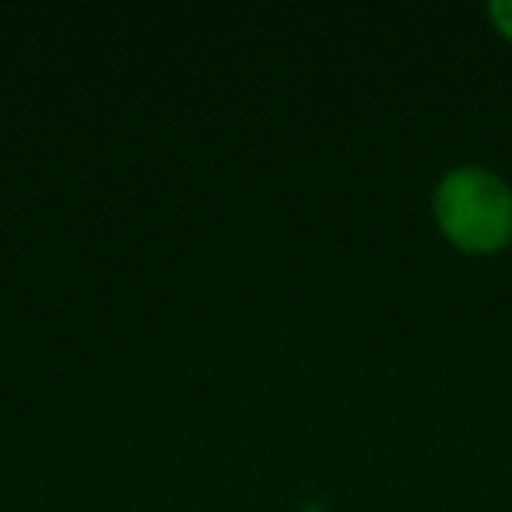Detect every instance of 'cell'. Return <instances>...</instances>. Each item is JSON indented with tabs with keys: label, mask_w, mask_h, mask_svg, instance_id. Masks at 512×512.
<instances>
[{
	"label": "cell",
	"mask_w": 512,
	"mask_h": 512,
	"mask_svg": "<svg viewBox=\"0 0 512 512\" xmlns=\"http://www.w3.org/2000/svg\"><path fill=\"white\" fill-rule=\"evenodd\" d=\"M435 218L463 253H498L512 242V190L488 169H453L435 190Z\"/></svg>",
	"instance_id": "1"
},
{
	"label": "cell",
	"mask_w": 512,
	"mask_h": 512,
	"mask_svg": "<svg viewBox=\"0 0 512 512\" xmlns=\"http://www.w3.org/2000/svg\"><path fill=\"white\" fill-rule=\"evenodd\" d=\"M491 22H495V29L502 32L505 39H512V0H502V4H491Z\"/></svg>",
	"instance_id": "2"
}]
</instances>
